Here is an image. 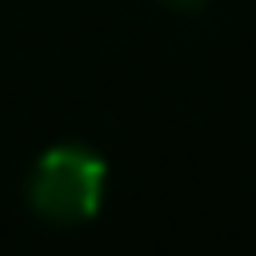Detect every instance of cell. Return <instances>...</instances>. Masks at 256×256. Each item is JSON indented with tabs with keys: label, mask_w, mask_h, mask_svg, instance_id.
<instances>
[{
	"label": "cell",
	"mask_w": 256,
	"mask_h": 256,
	"mask_svg": "<svg viewBox=\"0 0 256 256\" xmlns=\"http://www.w3.org/2000/svg\"><path fill=\"white\" fill-rule=\"evenodd\" d=\"M108 164L84 144H52L28 172V204L48 224H84L100 212Z\"/></svg>",
	"instance_id": "6da1fadb"
},
{
	"label": "cell",
	"mask_w": 256,
	"mask_h": 256,
	"mask_svg": "<svg viewBox=\"0 0 256 256\" xmlns=\"http://www.w3.org/2000/svg\"><path fill=\"white\" fill-rule=\"evenodd\" d=\"M160 4H168V8H180V12H196V8H204L208 0H160Z\"/></svg>",
	"instance_id": "7a4b0ae2"
}]
</instances>
